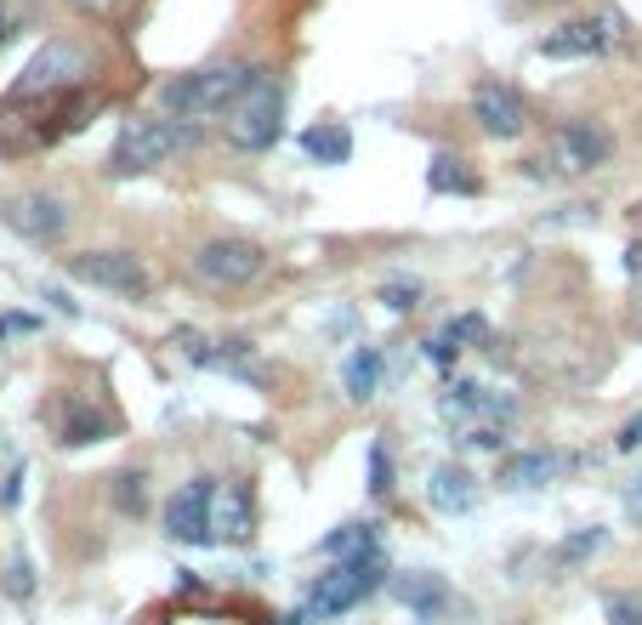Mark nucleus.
I'll use <instances>...</instances> for the list:
<instances>
[{"instance_id": "f257e3e1", "label": "nucleus", "mask_w": 642, "mask_h": 625, "mask_svg": "<svg viewBox=\"0 0 642 625\" xmlns=\"http://www.w3.org/2000/svg\"><path fill=\"white\" fill-rule=\"evenodd\" d=\"M262 74H268V69L239 63V58H233V63L188 69V74H177V80L160 85V109H165L171 120H211V114H228Z\"/></svg>"}, {"instance_id": "f03ea898", "label": "nucleus", "mask_w": 642, "mask_h": 625, "mask_svg": "<svg viewBox=\"0 0 642 625\" xmlns=\"http://www.w3.org/2000/svg\"><path fill=\"white\" fill-rule=\"evenodd\" d=\"M200 142V120H171V114H154V120H131L114 149H109V177H142V171H160L165 160H177L182 149Z\"/></svg>"}, {"instance_id": "7ed1b4c3", "label": "nucleus", "mask_w": 642, "mask_h": 625, "mask_svg": "<svg viewBox=\"0 0 642 625\" xmlns=\"http://www.w3.org/2000/svg\"><path fill=\"white\" fill-rule=\"evenodd\" d=\"M614 160V131L603 120H563L546 142V154L529 160V177H585V171H603Z\"/></svg>"}, {"instance_id": "20e7f679", "label": "nucleus", "mask_w": 642, "mask_h": 625, "mask_svg": "<svg viewBox=\"0 0 642 625\" xmlns=\"http://www.w3.org/2000/svg\"><path fill=\"white\" fill-rule=\"evenodd\" d=\"M188 273H193V284H205V291L233 296V291H251V284L268 273V251L257 239L222 233V239H205V245L188 256Z\"/></svg>"}, {"instance_id": "39448f33", "label": "nucleus", "mask_w": 642, "mask_h": 625, "mask_svg": "<svg viewBox=\"0 0 642 625\" xmlns=\"http://www.w3.org/2000/svg\"><path fill=\"white\" fill-rule=\"evenodd\" d=\"M222 137H228V149H239V154H268L273 142L284 137V85L273 74H262L222 114Z\"/></svg>"}, {"instance_id": "423d86ee", "label": "nucleus", "mask_w": 642, "mask_h": 625, "mask_svg": "<svg viewBox=\"0 0 642 625\" xmlns=\"http://www.w3.org/2000/svg\"><path fill=\"white\" fill-rule=\"evenodd\" d=\"M381 581H387V557H381V552L341 557V563H330V568L319 574V586H313V597H308V614H313V619H335V614L359 608L370 592H381Z\"/></svg>"}, {"instance_id": "0eeeda50", "label": "nucleus", "mask_w": 642, "mask_h": 625, "mask_svg": "<svg viewBox=\"0 0 642 625\" xmlns=\"http://www.w3.org/2000/svg\"><path fill=\"white\" fill-rule=\"evenodd\" d=\"M91 74V52L80 40H46L40 52L29 58V69L12 85V103H34V98H63L80 80Z\"/></svg>"}, {"instance_id": "6e6552de", "label": "nucleus", "mask_w": 642, "mask_h": 625, "mask_svg": "<svg viewBox=\"0 0 642 625\" xmlns=\"http://www.w3.org/2000/svg\"><path fill=\"white\" fill-rule=\"evenodd\" d=\"M69 279L91 284V291H109L120 302H142L154 291V273L142 268L137 251H80V256H69Z\"/></svg>"}, {"instance_id": "1a4fd4ad", "label": "nucleus", "mask_w": 642, "mask_h": 625, "mask_svg": "<svg viewBox=\"0 0 642 625\" xmlns=\"http://www.w3.org/2000/svg\"><path fill=\"white\" fill-rule=\"evenodd\" d=\"M0 222H7L18 239H29V245H63V233H69L74 211H69L63 194L29 188V194H12L7 205H0Z\"/></svg>"}, {"instance_id": "9d476101", "label": "nucleus", "mask_w": 642, "mask_h": 625, "mask_svg": "<svg viewBox=\"0 0 642 625\" xmlns=\"http://www.w3.org/2000/svg\"><path fill=\"white\" fill-rule=\"evenodd\" d=\"M217 477H188L165 501V535L182 546H211L217 541Z\"/></svg>"}, {"instance_id": "9b49d317", "label": "nucleus", "mask_w": 642, "mask_h": 625, "mask_svg": "<svg viewBox=\"0 0 642 625\" xmlns=\"http://www.w3.org/2000/svg\"><path fill=\"white\" fill-rule=\"evenodd\" d=\"M472 120L483 137H495V142H512L529 131V103H523V91L501 74H483L472 85Z\"/></svg>"}, {"instance_id": "f8f14e48", "label": "nucleus", "mask_w": 642, "mask_h": 625, "mask_svg": "<svg viewBox=\"0 0 642 625\" xmlns=\"http://www.w3.org/2000/svg\"><path fill=\"white\" fill-rule=\"evenodd\" d=\"M620 34H625V18L609 7L598 18H574L558 34H546V40H540V58H603Z\"/></svg>"}, {"instance_id": "ddd939ff", "label": "nucleus", "mask_w": 642, "mask_h": 625, "mask_svg": "<svg viewBox=\"0 0 642 625\" xmlns=\"http://www.w3.org/2000/svg\"><path fill=\"white\" fill-rule=\"evenodd\" d=\"M392 592H399V603L410 608L415 625H443V619H450V608H455L450 581H443V574H432V568H410V574H399V581H392Z\"/></svg>"}, {"instance_id": "4468645a", "label": "nucleus", "mask_w": 642, "mask_h": 625, "mask_svg": "<svg viewBox=\"0 0 642 625\" xmlns=\"http://www.w3.org/2000/svg\"><path fill=\"white\" fill-rule=\"evenodd\" d=\"M569 466H574V455H558V450H512L495 466V484L501 490H540V484H552V477L569 472Z\"/></svg>"}, {"instance_id": "2eb2a0df", "label": "nucleus", "mask_w": 642, "mask_h": 625, "mask_svg": "<svg viewBox=\"0 0 642 625\" xmlns=\"http://www.w3.org/2000/svg\"><path fill=\"white\" fill-rule=\"evenodd\" d=\"M427 501H432L443 517H461V512H472V506H478V477H472L467 466H455V461H443V466H432Z\"/></svg>"}, {"instance_id": "dca6fc26", "label": "nucleus", "mask_w": 642, "mask_h": 625, "mask_svg": "<svg viewBox=\"0 0 642 625\" xmlns=\"http://www.w3.org/2000/svg\"><path fill=\"white\" fill-rule=\"evenodd\" d=\"M427 188H432V194H461V200H478V194H483V177L472 171V160H467V154L438 149V154H432V165H427Z\"/></svg>"}, {"instance_id": "f3484780", "label": "nucleus", "mask_w": 642, "mask_h": 625, "mask_svg": "<svg viewBox=\"0 0 642 625\" xmlns=\"http://www.w3.org/2000/svg\"><path fill=\"white\" fill-rule=\"evenodd\" d=\"M381 381H387V353L381 347H353L348 364H341V393H348L353 404H370L381 393Z\"/></svg>"}, {"instance_id": "a211bd4d", "label": "nucleus", "mask_w": 642, "mask_h": 625, "mask_svg": "<svg viewBox=\"0 0 642 625\" xmlns=\"http://www.w3.org/2000/svg\"><path fill=\"white\" fill-rule=\"evenodd\" d=\"M58 438H63L69 450L103 444V438H114V415L97 410V404H86V399H69V404H63V421H58Z\"/></svg>"}, {"instance_id": "6ab92c4d", "label": "nucleus", "mask_w": 642, "mask_h": 625, "mask_svg": "<svg viewBox=\"0 0 642 625\" xmlns=\"http://www.w3.org/2000/svg\"><path fill=\"white\" fill-rule=\"evenodd\" d=\"M443 415H489V421H512L518 415V404L512 399H501V393H489L483 381H450V393H443Z\"/></svg>"}, {"instance_id": "aec40b11", "label": "nucleus", "mask_w": 642, "mask_h": 625, "mask_svg": "<svg viewBox=\"0 0 642 625\" xmlns=\"http://www.w3.org/2000/svg\"><path fill=\"white\" fill-rule=\"evenodd\" d=\"M217 528L233 546H244L257 535V495H251V484H228V495H217Z\"/></svg>"}, {"instance_id": "412c9836", "label": "nucleus", "mask_w": 642, "mask_h": 625, "mask_svg": "<svg viewBox=\"0 0 642 625\" xmlns=\"http://www.w3.org/2000/svg\"><path fill=\"white\" fill-rule=\"evenodd\" d=\"M302 154L313 165H348L353 160V131L341 125V120H319V125L302 131Z\"/></svg>"}, {"instance_id": "4be33fe9", "label": "nucleus", "mask_w": 642, "mask_h": 625, "mask_svg": "<svg viewBox=\"0 0 642 625\" xmlns=\"http://www.w3.org/2000/svg\"><path fill=\"white\" fill-rule=\"evenodd\" d=\"M364 552H381V523H375V517H364V523H341V528H330V535L319 541V557H330V563H341V557H364Z\"/></svg>"}, {"instance_id": "5701e85b", "label": "nucleus", "mask_w": 642, "mask_h": 625, "mask_svg": "<svg viewBox=\"0 0 642 625\" xmlns=\"http://www.w3.org/2000/svg\"><path fill=\"white\" fill-rule=\"evenodd\" d=\"M603 546H609V528H598V523H591V528H574V535H563V541H558L552 563H558V568H580V563H591V557H598Z\"/></svg>"}, {"instance_id": "b1692460", "label": "nucleus", "mask_w": 642, "mask_h": 625, "mask_svg": "<svg viewBox=\"0 0 642 625\" xmlns=\"http://www.w3.org/2000/svg\"><path fill=\"white\" fill-rule=\"evenodd\" d=\"M114 506H120L126 517H142V506H148V472H142V466H131V472L114 477Z\"/></svg>"}, {"instance_id": "393cba45", "label": "nucleus", "mask_w": 642, "mask_h": 625, "mask_svg": "<svg viewBox=\"0 0 642 625\" xmlns=\"http://www.w3.org/2000/svg\"><path fill=\"white\" fill-rule=\"evenodd\" d=\"M375 302H381L387 313H415V308H421V284H415V279H387L381 291H375Z\"/></svg>"}, {"instance_id": "a878e982", "label": "nucleus", "mask_w": 642, "mask_h": 625, "mask_svg": "<svg viewBox=\"0 0 642 625\" xmlns=\"http://www.w3.org/2000/svg\"><path fill=\"white\" fill-rule=\"evenodd\" d=\"M443 342H455V347H472V342H489V319L483 313H461V319H450L438 330Z\"/></svg>"}, {"instance_id": "bb28decb", "label": "nucleus", "mask_w": 642, "mask_h": 625, "mask_svg": "<svg viewBox=\"0 0 642 625\" xmlns=\"http://www.w3.org/2000/svg\"><path fill=\"white\" fill-rule=\"evenodd\" d=\"M7 597H12V603H29V597H34V568H29L23 552H12V563H7Z\"/></svg>"}, {"instance_id": "cd10ccee", "label": "nucleus", "mask_w": 642, "mask_h": 625, "mask_svg": "<svg viewBox=\"0 0 642 625\" xmlns=\"http://www.w3.org/2000/svg\"><path fill=\"white\" fill-rule=\"evenodd\" d=\"M603 614H609L614 625H642V597H636V592H609V597H603Z\"/></svg>"}, {"instance_id": "c85d7f7f", "label": "nucleus", "mask_w": 642, "mask_h": 625, "mask_svg": "<svg viewBox=\"0 0 642 625\" xmlns=\"http://www.w3.org/2000/svg\"><path fill=\"white\" fill-rule=\"evenodd\" d=\"M370 495L375 501L392 495V455H387V444H370Z\"/></svg>"}, {"instance_id": "c756f323", "label": "nucleus", "mask_w": 642, "mask_h": 625, "mask_svg": "<svg viewBox=\"0 0 642 625\" xmlns=\"http://www.w3.org/2000/svg\"><path fill=\"white\" fill-rule=\"evenodd\" d=\"M467 444H472V450H489V455H501V450H506V426L483 421V426H472V432H467Z\"/></svg>"}, {"instance_id": "7c9ffc66", "label": "nucleus", "mask_w": 642, "mask_h": 625, "mask_svg": "<svg viewBox=\"0 0 642 625\" xmlns=\"http://www.w3.org/2000/svg\"><path fill=\"white\" fill-rule=\"evenodd\" d=\"M455 353H461V347H455V342H443V335H432V342H427V359H432L438 370H450V364H455Z\"/></svg>"}, {"instance_id": "2f4dec72", "label": "nucleus", "mask_w": 642, "mask_h": 625, "mask_svg": "<svg viewBox=\"0 0 642 625\" xmlns=\"http://www.w3.org/2000/svg\"><path fill=\"white\" fill-rule=\"evenodd\" d=\"M620 455H631V450H642V415H631L625 426H620V444H614Z\"/></svg>"}, {"instance_id": "473e14b6", "label": "nucleus", "mask_w": 642, "mask_h": 625, "mask_svg": "<svg viewBox=\"0 0 642 625\" xmlns=\"http://www.w3.org/2000/svg\"><path fill=\"white\" fill-rule=\"evenodd\" d=\"M23 29V18H18V7H12V0H0V46H7L12 34Z\"/></svg>"}, {"instance_id": "72a5a7b5", "label": "nucleus", "mask_w": 642, "mask_h": 625, "mask_svg": "<svg viewBox=\"0 0 642 625\" xmlns=\"http://www.w3.org/2000/svg\"><path fill=\"white\" fill-rule=\"evenodd\" d=\"M74 7H80L86 18H114V12L126 7V0H74Z\"/></svg>"}, {"instance_id": "f704fd0d", "label": "nucleus", "mask_w": 642, "mask_h": 625, "mask_svg": "<svg viewBox=\"0 0 642 625\" xmlns=\"http://www.w3.org/2000/svg\"><path fill=\"white\" fill-rule=\"evenodd\" d=\"M625 517L642 528V477H636V484H625Z\"/></svg>"}, {"instance_id": "c9c22d12", "label": "nucleus", "mask_w": 642, "mask_h": 625, "mask_svg": "<svg viewBox=\"0 0 642 625\" xmlns=\"http://www.w3.org/2000/svg\"><path fill=\"white\" fill-rule=\"evenodd\" d=\"M193 592H200V574L182 568V574H177V597H193Z\"/></svg>"}, {"instance_id": "e433bc0d", "label": "nucleus", "mask_w": 642, "mask_h": 625, "mask_svg": "<svg viewBox=\"0 0 642 625\" xmlns=\"http://www.w3.org/2000/svg\"><path fill=\"white\" fill-rule=\"evenodd\" d=\"M46 302H52V308H58V313H69V319H74V313H80V308H74V302H69V296H63V291H46Z\"/></svg>"}, {"instance_id": "4c0bfd02", "label": "nucleus", "mask_w": 642, "mask_h": 625, "mask_svg": "<svg viewBox=\"0 0 642 625\" xmlns=\"http://www.w3.org/2000/svg\"><path fill=\"white\" fill-rule=\"evenodd\" d=\"M7 330H12V324H7V319H0V342H7Z\"/></svg>"}, {"instance_id": "58836bf2", "label": "nucleus", "mask_w": 642, "mask_h": 625, "mask_svg": "<svg viewBox=\"0 0 642 625\" xmlns=\"http://www.w3.org/2000/svg\"><path fill=\"white\" fill-rule=\"evenodd\" d=\"M636 319H642V291H636Z\"/></svg>"}, {"instance_id": "ea45409f", "label": "nucleus", "mask_w": 642, "mask_h": 625, "mask_svg": "<svg viewBox=\"0 0 642 625\" xmlns=\"http://www.w3.org/2000/svg\"><path fill=\"white\" fill-rule=\"evenodd\" d=\"M636 211H642V205H636Z\"/></svg>"}]
</instances>
